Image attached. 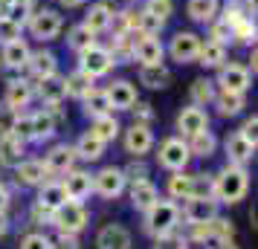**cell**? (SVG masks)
<instances>
[{
	"label": "cell",
	"mask_w": 258,
	"mask_h": 249,
	"mask_svg": "<svg viewBox=\"0 0 258 249\" xmlns=\"http://www.w3.org/2000/svg\"><path fill=\"white\" fill-rule=\"evenodd\" d=\"M105 93H107V99H110L113 113H116V110H131L134 102L140 99V96H137V84L128 81V78H113V81L105 87Z\"/></svg>",
	"instance_id": "obj_21"
},
{
	"label": "cell",
	"mask_w": 258,
	"mask_h": 249,
	"mask_svg": "<svg viewBox=\"0 0 258 249\" xmlns=\"http://www.w3.org/2000/svg\"><path fill=\"white\" fill-rule=\"evenodd\" d=\"M113 15H116V6L99 0V3H90V9L84 12L82 24L87 26L93 35H105V32H110V26H113Z\"/></svg>",
	"instance_id": "obj_19"
},
{
	"label": "cell",
	"mask_w": 258,
	"mask_h": 249,
	"mask_svg": "<svg viewBox=\"0 0 258 249\" xmlns=\"http://www.w3.org/2000/svg\"><path fill=\"white\" fill-rule=\"evenodd\" d=\"M165 29V24L157 18V15H151V12H145L140 6V12H137V32L140 35H160Z\"/></svg>",
	"instance_id": "obj_45"
},
{
	"label": "cell",
	"mask_w": 258,
	"mask_h": 249,
	"mask_svg": "<svg viewBox=\"0 0 258 249\" xmlns=\"http://www.w3.org/2000/svg\"><path fill=\"white\" fill-rule=\"evenodd\" d=\"M255 128H258V116L252 113V116H246V119H244V125L238 128V133H241L244 139H249L252 145H258V133H255Z\"/></svg>",
	"instance_id": "obj_56"
},
{
	"label": "cell",
	"mask_w": 258,
	"mask_h": 249,
	"mask_svg": "<svg viewBox=\"0 0 258 249\" xmlns=\"http://www.w3.org/2000/svg\"><path fill=\"white\" fill-rule=\"evenodd\" d=\"M90 0H58L61 9H82V6H87Z\"/></svg>",
	"instance_id": "obj_58"
},
{
	"label": "cell",
	"mask_w": 258,
	"mask_h": 249,
	"mask_svg": "<svg viewBox=\"0 0 258 249\" xmlns=\"http://www.w3.org/2000/svg\"><path fill=\"white\" fill-rule=\"evenodd\" d=\"M9 232V217H6V212H0V237Z\"/></svg>",
	"instance_id": "obj_61"
},
{
	"label": "cell",
	"mask_w": 258,
	"mask_h": 249,
	"mask_svg": "<svg viewBox=\"0 0 258 249\" xmlns=\"http://www.w3.org/2000/svg\"><path fill=\"white\" fill-rule=\"evenodd\" d=\"M29 52H32V47H29V41L21 35V38H15V41H9V44L0 47V64L12 72H24L26 61H29Z\"/></svg>",
	"instance_id": "obj_16"
},
{
	"label": "cell",
	"mask_w": 258,
	"mask_h": 249,
	"mask_svg": "<svg viewBox=\"0 0 258 249\" xmlns=\"http://www.w3.org/2000/svg\"><path fill=\"white\" fill-rule=\"evenodd\" d=\"M90 133H93V136H99V139L107 145V142H113V139H119L122 125H119V119L113 116V113H105V116L90 119Z\"/></svg>",
	"instance_id": "obj_35"
},
{
	"label": "cell",
	"mask_w": 258,
	"mask_h": 249,
	"mask_svg": "<svg viewBox=\"0 0 258 249\" xmlns=\"http://www.w3.org/2000/svg\"><path fill=\"white\" fill-rule=\"evenodd\" d=\"M9 209V189L0 183V212H6Z\"/></svg>",
	"instance_id": "obj_59"
},
{
	"label": "cell",
	"mask_w": 258,
	"mask_h": 249,
	"mask_svg": "<svg viewBox=\"0 0 258 249\" xmlns=\"http://www.w3.org/2000/svg\"><path fill=\"white\" fill-rule=\"evenodd\" d=\"M142 214H145V232L154 235V237L171 232V229H177V223H180V206H177L174 200H163V197Z\"/></svg>",
	"instance_id": "obj_3"
},
{
	"label": "cell",
	"mask_w": 258,
	"mask_h": 249,
	"mask_svg": "<svg viewBox=\"0 0 258 249\" xmlns=\"http://www.w3.org/2000/svg\"><path fill=\"white\" fill-rule=\"evenodd\" d=\"M128 186H131V189H128L131 206H134L137 212H148L154 203L160 200V189H157L148 177H145V180H134V183H128Z\"/></svg>",
	"instance_id": "obj_25"
},
{
	"label": "cell",
	"mask_w": 258,
	"mask_h": 249,
	"mask_svg": "<svg viewBox=\"0 0 258 249\" xmlns=\"http://www.w3.org/2000/svg\"><path fill=\"white\" fill-rule=\"evenodd\" d=\"M24 29L35 38V41H41V44H52V41H58L61 32H64V18H61L58 9L35 6V9H32V15L26 18Z\"/></svg>",
	"instance_id": "obj_2"
},
{
	"label": "cell",
	"mask_w": 258,
	"mask_h": 249,
	"mask_svg": "<svg viewBox=\"0 0 258 249\" xmlns=\"http://www.w3.org/2000/svg\"><path fill=\"white\" fill-rule=\"evenodd\" d=\"M134 41H137V32H113V41L107 44V49H110L116 64H131L134 61Z\"/></svg>",
	"instance_id": "obj_34"
},
{
	"label": "cell",
	"mask_w": 258,
	"mask_h": 249,
	"mask_svg": "<svg viewBox=\"0 0 258 249\" xmlns=\"http://www.w3.org/2000/svg\"><path fill=\"white\" fill-rule=\"evenodd\" d=\"M244 3V12L249 15V18H255V12H258V6H255V0H241Z\"/></svg>",
	"instance_id": "obj_60"
},
{
	"label": "cell",
	"mask_w": 258,
	"mask_h": 249,
	"mask_svg": "<svg viewBox=\"0 0 258 249\" xmlns=\"http://www.w3.org/2000/svg\"><path fill=\"white\" fill-rule=\"evenodd\" d=\"M61 186L67 191V200H87L93 194V174L84 168H70L61 180Z\"/></svg>",
	"instance_id": "obj_18"
},
{
	"label": "cell",
	"mask_w": 258,
	"mask_h": 249,
	"mask_svg": "<svg viewBox=\"0 0 258 249\" xmlns=\"http://www.w3.org/2000/svg\"><path fill=\"white\" fill-rule=\"evenodd\" d=\"M125 189H128V180L119 165H105L93 174V194H99L102 200H116Z\"/></svg>",
	"instance_id": "obj_9"
},
{
	"label": "cell",
	"mask_w": 258,
	"mask_h": 249,
	"mask_svg": "<svg viewBox=\"0 0 258 249\" xmlns=\"http://www.w3.org/2000/svg\"><path fill=\"white\" fill-rule=\"evenodd\" d=\"M82 72H87L90 78H105V75H110L113 72V67H116V61H113V55H110V49L105 47V44H99L96 41L93 47H87L79 52V64H76Z\"/></svg>",
	"instance_id": "obj_5"
},
{
	"label": "cell",
	"mask_w": 258,
	"mask_h": 249,
	"mask_svg": "<svg viewBox=\"0 0 258 249\" xmlns=\"http://www.w3.org/2000/svg\"><path fill=\"white\" fill-rule=\"evenodd\" d=\"M212 105L218 107V113L223 119H235L244 113L246 107V93H232V90H215V99Z\"/></svg>",
	"instance_id": "obj_28"
},
{
	"label": "cell",
	"mask_w": 258,
	"mask_h": 249,
	"mask_svg": "<svg viewBox=\"0 0 258 249\" xmlns=\"http://www.w3.org/2000/svg\"><path fill=\"white\" fill-rule=\"evenodd\" d=\"M131 113H134V122H140V125H151V119H154V110L148 102H134V107H131Z\"/></svg>",
	"instance_id": "obj_55"
},
{
	"label": "cell",
	"mask_w": 258,
	"mask_h": 249,
	"mask_svg": "<svg viewBox=\"0 0 258 249\" xmlns=\"http://www.w3.org/2000/svg\"><path fill=\"white\" fill-rule=\"evenodd\" d=\"M24 72H29L26 78H32V81H38V78H47V75H55V72H58V55H55L49 47L32 49Z\"/></svg>",
	"instance_id": "obj_13"
},
{
	"label": "cell",
	"mask_w": 258,
	"mask_h": 249,
	"mask_svg": "<svg viewBox=\"0 0 258 249\" xmlns=\"http://www.w3.org/2000/svg\"><path fill=\"white\" fill-rule=\"evenodd\" d=\"M255 38H258V29H255V18H244L241 24L232 26V44L235 47H255Z\"/></svg>",
	"instance_id": "obj_41"
},
{
	"label": "cell",
	"mask_w": 258,
	"mask_h": 249,
	"mask_svg": "<svg viewBox=\"0 0 258 249\" xmlns=\"http://www.w3.org/2000/svg\"><path fill=\"white\" fill-rule=\"evenodd\" d=\"M0 70H3V64H0Z\"/></svg>",
	"instance_id": "obj_63"
},
{
	"label": "cell",
	"mask_w": 258,
	"mask_h": 249,
	"mask_svg": "<svg viewBox=\"0 0 258 249\" xmlns=\"http://www.w3.org/2000/svg\"><path fill=\"white\" fill-rule=\"evenodd\" d=\"M12 171H15V183L24 186V189H38V186L47 183V177H49L44 159H26V156L12 168Z\"/></svg>",
	"instance_id": "obj_17"
},
{
	"label": "cell",
	"mask_w": 258,
	"mask_h": 249,
	"mask_svg": "<svg viewBox=\"0 0 258 249\" xmlns=\"http://www.w3.org/2000/svg\"><path fill=\"white\" fill-rule=\"evenodd\" d=\"M29 119H32V142H49L58 133V125L64 116H61V105H52L29 113Z\"/></svg>",
	"instance_id": "obj_10"
},
{
	"label": "cell",
	"mask_w": 258,
	"mask_h": 249,
	"mask_svg": "<svg viewBox=\"0 0 258 249\" xmlns=\"http://www.w3.org/2000/svg\"><path fill=\"white\" fill-rule=\"evenodd\" d=\"M200 41H203V38H200L195 29H177L174 35L168 38V44H165V55L174 61V64H180V67L195 64V61H198Z\"/></svg>",
	"instance_id": "obj_4"
},
{
	"label": "cell",
	"mask_w": 258,
	"mask_h": 249,
	"mask_svg": "<svg viewBox=\"0 0 258 249\" xmlns=\"http://www.w3.org/2000/svg\"><path fill=\"white\" fill-rule=\"evenodd\" d=\"M76 148V156L79 159H84V162H99L102 156H105V148L107 145L99 139V136H93L90 131H84L82 136H79V142L73 145Z\"/></svg>",
	"instance_id": "obj_31"
},
{
	"label": "cell",
	"mask_w": 258,
	"mask_h": 249,
	"mask_svg": "<svg viewBox=\"0 0 258 249\" xmlns=\"http://www.w3.org/2000/svg\"><path fill=\"white\" fill-rule=\"evenodd\" d=\"M96 246L99 249H131V232L122 223H107L99 229Z\"/></svg>",
	"instance_id": "obj_27"
},
{
	"label": "cell",
	"mask_w": 258,
	"mask_h": 249,
	"mask_svg": "<svg viewBox=\"0 0 258 249\" xmlns=\"http://www.w3.org/2000/svg\"><path fill=\"white\" fill-rule=\"evenodd\" d=\"M35 96L41 99L44 107L61 105L67 99V90H64V75L55 72V75H47V78H38L35 81Z\"/></svg>",
	"instance_id": "obj_23"
},
{
	"label": "cell",
	"mask_w": 258,
	"mask_h": 249,
	"mask_svg": "<svg viewBox=\"0 0 258 249\" xmlns=\"http://www.w3.org/2000/svg\"><path fill=\"white\" fill-rule=\"evenodd\" d=\"M154 249H188V240L183 235H177V229H171L165 235H157V246Z\"/></svg>",
	"instance_id": "obj_51"
},
{
	"label": "cell",
	"mask_w": 258,
	"mask_h": 249,
	"mask_svg": "<svg viewBox=\"0 0 258 249\" xmlns=\"http://www.w3.org/2000/svg\"><path fill=\"white\" fill-rule=\"evenodd\" d=\"M252 72L246 70V64H238V61H223L221 67L215 70V87L218 90H232V93H249L252 87Z\"/></svg>",
	"instance_id": "obj_7"
},
{
	"label": "cell",
	"mask_w": 258,
	"mask_h": 249,
	"mask_svg": "<svg viewBox=\"0 0 258 249\" xmlns=\"http://www.w3.org/2000/svg\"><path fill=\"white\" fill-rule=\"evenodd\" d=\"M24 156H26V145L21 142V139H15L12 133H3V136H0V165L15 168Z\"/></svg>",
	"instance_id": "obj_33"
},
{
	"label": "cell",
	"mask_w": 258,
	"mask_h": 249,
	"mask_svg": "<svg viewBox=\"0 0 258 249\" xmlns=\"http://www.w3.org/2000/svg\"><path fill=\"white\" fill-rule=\"evenodd\" d=\"M165 189H168V194L174 200H188L191 197V174H186V171H171Z\"/></svg>",
	"instance_id": "obj_42"
},
{
	"label": "cell",
	"mask_w": 258,
	"mask_h": 249,
	"mask_svg": "<svg viewBox=\"0 0 258 249\" xmlns=\"http://www.w3.org/2000/svg\"><path fill=\"white\" fill-rule=\"evenodd\" d=\"M218 9H221V0H186V18L200 26H209L218 18Z\"/></svg>",
	"instance_id": "obj_29"
},
{
	"label": "cell",
	"mask_w": 258,
	"mask_h": 249,
	"mask_svg": "<svg viewBox=\"0 0 258 249\" xmlns=\"http://www.w3.org/2000/svg\"><path fill=\"white\" fill-rule=\"evenodd\" d=\"M21 35H24V24H18L9 15L0 12V47L9 44V41H15V38H21Z\"/></svg>",
	"instance_id": "obj_47"
},
{
	"label": "cell",
	"mask_w": 258,
	"mask_h": 249,
	"mask_svg": "<svg viewBox=\"0 0 258 249\" xmlns=\"http://www.w3.org/2000/svg\"><path fill=\"white\" fill-rule=\"evenodd\" d=\"M218 18H221L223 24H241L244 18H249V15L244 12V3L241 0H221V9H218Z\"/></svg>",
	"instance_id": "obj_44"
},
{
	"label": "cell",
	"mask_w": 258,
	"mask_h": 249,
	"mask_svg": "<svg viewBox=\"0 0 258 249\" xmlns=\"http://www.w3.org/2000/svg\"><path fill=\"white\" fill-rule=\"evenodd\" d=\"M49 223L58 232H64V235H79L87 226V209H84L82 200H64L58 209H52Z\"/></svg>",
	"instance_id": "obj_6"
},
{
	"label": "cell",
	"mask_w": 258,
	"mask_h": 249,
	"mask_svg": "<svg viewBox=\"0 0 258 249\" xmlns=\"http://www.w3.org/2000/svg\"><path fill=\"white\" fill-rule=\"evenodd\" d=\"M188 151H191V156H200V159H209V156H215V151H218V136L206 128V131L195 133V136H188Z\"/></svg>",
	"instance_id": "obj_37"
},
{
	"label": "cell",
	"mask_w": 258,
	"mask_h": 249,
	"mask_svg": "<svg viewBox=\"0 0 258 249\" xmlns=\"http://www.w3.org/2000/svg\"><path fill=\"white\" fill-rule=\"evenodd\" d=\"M96 41H99V35H93V32H90L84 24H76V26H70V29H67V47H70L76 55H79L82 49L93 47Z\"/></svg>",
	"instance_id": "obj_40"
},
{
	"label": "cell",
	"mask_w": 258,
	"mask_h": 249,
	"mask_svg": "<svg viewBox=\"0 0 258 249\" xmlns=\"http://www.w3.org/2000/svg\"><path fill=\"white\" fill-rule=\"evenodd\" d=\"M142 9H145V12H151V15H157L163 24H168V21H171V15H174V0H145V3H142Z\"/></svg>",
	"instance_id": "obj_48"
},
{
	"label": "cell",
	"mask_w": 258,
	"mask_h": 249,
	"mask_svg": "<svg viewBox=\"0 0 258 249\" xmlns=\"http://www.w3.org/2000/svg\"><path fill=\"white\" fill-rule=\"evenodd\" d=\"M246 191H249V171H246L244 165L226 162V165L215 174V200L218 203L232 206V203L244 200Z\"/></svg>",
	"instance_id": "obj_1"
},
{
	"label": "cell",
	"mask_w": 258,
	"mask_h": 249,
	"mask_svg": "<svg viewBox=\"0 0 258 249\" xmlns=\"http://www.w3.org/2000/svg\"><path fill=\"white\" fill-rule=\"evenodd\" d=\"M134 61L140 67H154L165 64V44L160 35H137L134 41Z\"/></svg>",
	"instance_id": "obj_11"
},
{
	"label": "cell",
	"mask_w": 258,
	"mask_h": 249,
	"mask_svg": "<svg viewBox=\"0 0 258 249\" xmlns=\"http://www.w3.org/2000/svg\"><path fill=\"white\" fill-rule=\"evenodd\" d=\"M206 128H209V113H206L203 107L188 105L177 113V131H180L183 139H188V136H195V133H200V131H206Z\"/></svg>",
	"instance_id": "obj_20"
},
{
	"label": "cell",
	"mask_w": 258,
	"mask_h": 249,
	"mask_svg": "<svg viewBox=\"0 0 258 249\" xmlns=\"http://www.w3.org/2000/svg\"><path fill=\"white\" fill-rule=\"evenodd\" d=\"M171 81V72L165 64H154V67H140V84L148 90H165Z\"/></svg>",
	"instance_id": "obj_38"
},
{
	"label": "cell",
	"mask_w": 258,
	"mask_h": 249,
	"mask_svg": "<svg viewBox=\"0 0 258 249\" xmlns=\"http://www.w3.org/2000/svg\"><path fill=\"white\" fill-rule=\"evenodd\" d=\"M32 99H35V81H32V78H26V75H21V78H9L6 93H3V102H6V105L15 107V110L21 113L24 107L32 105Z\"/></svg>",
	"instance_id": "obj_15"
},
{
	"label": "cell",
	"mask_w": 258,
	"mask_h": 249,
	"mask_svg": "<svg viewBox=\"0 0 258 249\" xmlns=\"http://www.w3.org/2000/svg\"><path fill=\"white\" fill-rule=\"evenodd\" d=\"M206 29H209V35H206V38L218 41V44H223V47H229V44H232V26L223 24L221 18H215V21H212Z\"/></svg>",
	"instance_id": "obj_50"
},
{
	"label": "cell",
	"mask_w": 258,
	"mask_h": 249,
	"mask_svg": "<svg viewBox=\"0 0 258 249\" xmlns=\"http://www.w3.org/2000/svg\"><path fill=\"white\" fill-rule=\"evenodd\" d=\"M12 136L15 139H21L24 145L32 142V119H29V113H18V119H15V125H12Z\"/></svg>",
	"instance_id": "obj_49"
},
{
	"label": "cell",
	"mask_w": 258,
	"mask_h": 249,
	"mask_svg": "<svg viewBox=\"0 0 258 249\" xmlns=\"http://www.w3.org/2000/svg\"><path fill=\"white\" fill-rule=\"evenodd\" d=\"M52 249H79V243H76V235H64V232H61L58 240L52 243Z\"/></svg>",
	"instance_id": "obj_57"
},
{
	"label": "cell",
	"mask_w": 258,
	"mask_h": 249,
	"mask_svg": "<svg viewBox=\"0 0 258 249\" xmlns=\"http://www.w3.org/2000/svg\"><path fill=\"white\" fill-rule=\"evenodd\" d=\"M76 148L67 142H58V145H52L47 154H44V165H47L49 174H67L70 168H76Z\"/></svg>",
	"instance_id": "obj_22"
},
{
	"label": "cell",
	"mask_w": 258,
	"mask_h": 249,
	"mask_svg": "<svg viewBox=\"0 0 258 249\" xmlns=\"http://www.w3.org/2000/svg\"><path fill=\"white\" fill-rule=\"evenodd\" d=\"M15 119H18V110L9 107L6 102H0V136H3V133H12Z\"/></svg>",
	"instance_id": "obj_53"
},
{
	"label": "cell",
	"mask_w": 258,
	"mask_h": 249,
	"mask_svg": "<svg viewBox=\"0 0 258 249\" xmlns=\"http://www.w3.org/2000/svg\"><path fill=\"white\" fill-rule=\"evenodd\" d=\"M215 81H209L206 75H200V78H195V81L188 84V99H191V105L198 107H206L212 105V99H215Z\"/></svg>",
	"instance_id": "obj_39"
},
{
	"label": "cell",
	"mask_w": 258,
	"mask_h": 249,
	"mask_svg": "<svg viewBox=\"0 0 258 249\" xmlns=\"http://www.w3.org/2000/svg\"><path fill=\"white\" fill-rule=\"evenodd\" d=\"M35 6H38V0H6V3L0 6V12L9 15V18L18 21V24H26V18L32 15Z\"/></svg>",
	"instance_id": "obj_43"
},
{
	"label": "cell",
	"mask_w": 258,
	"mask_h": 249,
	"mask_svg": "<svg viewBox=\"0 0 258 249\" xmlns=\"http://www.w3.org/2000/svg\"><path fill=\"white\" fill-rule=\"evenodd\" d=\"M223 151H226V159L232 162V165H249L252 162V156H255V145L249 142V139H244L241 133L235 131L226 136V142H223Z\"/></svg>",
	"instance_id": "obj_24"
},
{
	"label": "cell",
	"mask_w": 258,
	"mask_h": 249,
	"mask_svg": "<svg viewBox=\"0 0 258 249\" xmlns=\"http://www.w3.org/2000/svg\"><path fill=\"white\" fill-rule=\"evenodd\" d=\"M191 197H215V174H191Z\"/></svg>",
	"instance_id": "obj_46"
},
{
	"label": "cell",
	"mask_w": 258,
	"mask_h": 249,
	"mask_svg": "<svg viewBox=\"0 0 258 249\" xmlns=\"http://www.w3.org/2000/svg\"><path fill=\"white\" fill-rule=\"evenodd\" d=\"M229 58V47H223L218 41H212V38H203L200 41V49H198V61L203 70H218L223 61Z\"/></svg>",
	"instance_id": "obj_26"
},
{
	"label": "cell",
	"mask_w": 258,
	"mask_h": 249,
	"mask_svg": "<svg viewBox=\"0 0 258 249\" xmlns=\"http://www.w3.org/2000/svg\"><path fill=\"white\" fill-rule=\"evenodd\" d=\"M157 162L165 171H186L188 162H191L188 142L183 136H168V139H163L160 142V151H157Z\"/></svg>",
	"instance_id": "obj_8"
},
{
	"label": "cell",
	"mask_w": 258,
	"mask_h": 249,
	"mask_svg": "<svg viewBox=\"0 0 258 249\" xmlns=\"http://www.w3.org/2000/svg\"><path fill=\"white\" fill-rule=\"evenodd\" d=\"M82 102V113L87 119H96V116H105V113H113V107H110V99H107L105 87H93L90 93L79 99Z\"/></svg>",
	"instance_id": "obj_30"
},
{
	"label": "cell",
	"mask_w": 258,
	"mask_h": 249,
	"mask_svg": "<svg viewBox=\"0 0 258 249\" xmlns=\"http://www.w3.org/2000/svg\"><path fill=\"white\" fill-rule=\"evenodd\" d=\"M183 217L188 226H203L218 217V200L215 197H188L183 206Z\"/></svg>",
	"instance_id": "obj_14"
},
{
	"label": "cell",
	"mask_w": 258,
	"mask_h": 249,
	"mask_svg": "<svg viewBox=\"0 0 258 249\" xmlns=\"http://www.w3.org/2000/svg\"><path fill=\"white\" fill-rule=\"evenodd\" d=\"M122 145L131 156H145L154 148V131L151 125H140L134 122L128 131H122Z\"/></svg>",
	"instance_id": "obj_12"
},
{
	"label": "cell",
	"mask_w": 258,
	"mask_h": 249,
	"mask_svg": "<svg viewBox=\"0 0 258 249\" xmlns=\"http://www.w3.org/2000/svg\"><path fill=\"white\" fill-rule=\"evenodd\" d=\"M93 87H96V78H90V75L82 72L79 67L64 75V90H67V99H76V102H79V99H84Z\"/></svg>",
	"instance_id": "obj_32"
},
{
	"label": "cell",
	"mask_w": 258,
	"mask_h": 249,
	"mask_svg": "<svg viewBox=\"0 0 258 249\" xmlns=\"http://www.w3.org/2000/svg\"><path fill=\"white\" fill-rule=\"evenodd\" d=\"M21 249H52V240L44 232H32L21 240Z\"/></svg>",
	"instance_id": "obj_54"
},
{
	"label": "cell",
	"mask_w": 258,
	"mask_h": 249,
	"mask_svg": "<svg viewBox=\"0 0 258 249\" xmlns=\"http://www.w3.org/2000/svg\"><path fill=\"white\" fill-rule=\"evenodd\" d=\"M67 200V191L61 186V180H47V183H41L38 186V206H44V209H58L61 203Z\"/></svg>",
	"instance_id": "obj_36"
},
{
	"label": "cell",
	"mask_w": 258,
	"mask_h": 249,
	"mask_svg": "<svg viewBox=\"0 0 258 249\" xmlns=\"http://www.w3.org/2000/svg\"><path fill=\"white\" fill-rule=\"evenodd\" d=\"M212 243H215L212 249H235L232 243H229V240H215V237H212Z\"/></svg>",
	"instance_id": "obj_62"
},
{
	"label": "cell",
	"mask_w": 258,
	"mask_h": 249,
	"mask_svg": "<svg viewBox=\"0 0 258 249\" xmlns=\"http://www.w3.org/2000/svg\"><path fill=\"white\" fill-rule=\"evenodd\" d=\"M122 174H125L128 183H134V180H145L148 177V165L142 162V156H134V162H128V165L122 168Z\"/></svg>",
	"instance_id": "obj_52"
}]
</instances>
